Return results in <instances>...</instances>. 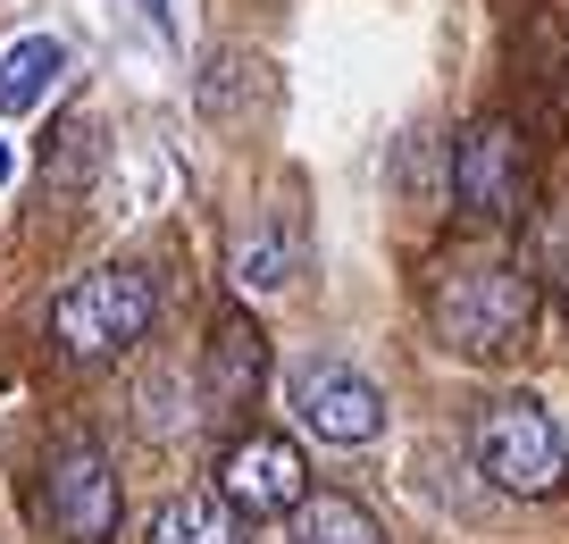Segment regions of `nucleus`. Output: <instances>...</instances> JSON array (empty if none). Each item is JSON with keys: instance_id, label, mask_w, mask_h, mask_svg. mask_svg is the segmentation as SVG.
I'll list each match as a JSON object with an SVG mask.
<instances>
[{"instance_id": "1", "label": "nucleus", "mask_w": 569, "mask_h": 544, "mask_svg": "<svg viewBox=\"0 0 569 544\" xmlns=\"http://www.w3.org/2000/svg\"><path fill=\"white\" fill-rule=\"evenodd\" d=\"M151 318H160V285L142 277V268H92V277H76L51 301V335L76 360H109V352L142 344Z\"/></svg>"}, {"instance_id": "2", "label": "nucleus", "mask_w": 569, "mask_h": 544, "mask_svg": "<svg viewBox=\"0 0 569 544\" xmlns=\"http://www.w3.org/2000/svg\"><path fill=\"white\" fill-rule=\"evenodd\" d=\"M536 318V294L519 268L502 260H469L452 268L445 285H436V335H445L452 352H469V360H495V352H511L519 335H528Z\"/></svg>"}, {"instance_id": "3", "label": "nucleus", "mask_w": 569, "mask_h": 544, "mask_svg": "<svg viewBox=\"0 0 569 544\" xmlns=\"http://www.w3.org/2000/svg\"><path fill=\"white\" fill-rule=\"evenodd\" d=\"M478 469L495 477L502 494H552L569 477V444L552 427V411L536 394H502V403L478 411Z\"/></svg>"}, {"instance_id": "4", "label": "nucleus", "mask_w": 569, "mask_h": 544, "mask_svg": "<svg viewBox=\"0 0 569 544\" xmlns=\"http://www.w3.org/2000/svg\"><path fill=\"white\" fill-rule=\"evenodd\" d=\"M284 394H293V419L319 444H369L386 427V394L360 369H343V360H302V369L284 377Z\"/></svg>"}, {"instance_id": "5", "label": "nucleus", "mask_w": 569, "mask_h": 544, "mask_svg": "<svg viewBox=\"0 0 569 544\" xmlns=\"http://www.w3.org/2000/svg\"><path fill=\"white\" fill-rule=\"evenodd\" d=\"M310 469L284 436H243L227 461H218V503L243 511V520H277V511H302Z\"/></svg>"}, {"instance_id": "6", "label": "nucleus", "mask_w": 569, "mask_h": 544, "mask_svg": "<svg viewBox=\"0 0 569 544\" xmlns=\"http://www.w3.org/2000/svg\"><path fill=\"white\" fill-rule=\"evenodd\" d=\"M51 520L68 527L76 544H101L118 527V477H109V453L92 436H59L51 453Z\"/></svg>"}, {"instance_id": "7", "label": "nucleus", "mask_w": 569, "mask_h": 544, "mask_svg": "<svg viewBox=\"0 0 569 544\" xmlns=\"http://www.w3.org/2000/svg\"><path fill=\"white\" fill-rule=\"evenodd\" d=\"M452 194H461V210H478V218H511L519 210V135L502 118H486V126L461 135Z\"/></svg>"}, {"instance_id": "8", "label": "nucleus", "mask_w": 569, "mask_h": 544, "mask_svg": "<svg viewBox=\"0 0 569 544\" xmlns=\"http://www.w3.org/2000/svg\"><path fill=\"white\" fill-rule=\"evenodd\" d=\"M260 369H268V352H260V327L251 318H227V327L210 335V411L227 419V411H243L251 394H260Z\"/></svg>"}, {"instance_id": "9", "label": "nucleus", "mask_w": 569, "mask_h": 544, "mask_svg": "<svg viewBox=\"0 0 569 544\" xmlns=\"http://www.w3.org/2000/svg\"><path fill=\"white\" fill-rule=\"evenodd\" d=\"M59 68H68V51H59L51 34H18L9 51H0V118L42 109V92L59 85Z\"/></svg>"}, {"instance_id": "10", "label": "nucleus", "mask_w": 569, "mask_h": 544, "mask_svg": "<svg viewBox=\"0 0 569 544\" xmlns=\"http://www.w3.org/2000/svg\"><path fill=\"white\" fill-rule=\"evenodd\" d=\"M293 544H386V527H377L352 494H302V511H293Z\"/></svg>"}, {"instance_id": "11", "label": "nucleus", "mask_w": 569, "mask_h": 544, "mask_svg": "<svg viewBox=\"0 0 569 544\" xmlns=\"http://www.w3.org/2000/svg\"><path fill=\"white\" fill-rule=\"evenodd\" d=\"M151 544H243V527H234V511L218 494H177L151 520Z\"/></svg>"}, {"instance_id": "12", "label": "nucleus", "mask_w": 569, "mask_h": 544, "mask_svg": "<svg viewBox=\"0 0 569 544\" xmlns=\"http://www.w3.org/2000/svg\"><path fill=\"white\" fill-rule=\"evenodd\" d=\"M234 285H243V294H284V285H293V251H284L277 227H251L243 244H234Z\"/></svg>"}, {"instance_id": "13", "label": "nucleus", "mask_w": 569, "mask_h": 544, "mask_svg": "<svg viewBox=\"0 0 569 544\" xmlns=\"http://www.w3.org/2000/svg\"><path fill=\"white\" fill-rule=\"evenodd\" d=\"M134 9H142L151 26H160V34H177V9H168V0H134Z\"/></svg>"}, {"instance_id": "14", "label": "nucleus", "mask_w": 569, "mask_h": 544, "mask_svg": "<svg viewBox=\"0 0 569 544\" xmlns=\"http://www.w3.org/2000/svg\"><path fill=\"white\" fill-rule=\"evenodd\" d=\"M9 176H18V151H9V142H0V185H9Z\"/></svg>"}]
</instances>
